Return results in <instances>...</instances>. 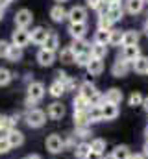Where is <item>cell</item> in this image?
I'll return each instance as SVG.
<instances>
[{
  "instance_id": "1",
  "label": "cell",
  "mask_w": 148,
  "mask_h": 159,
  "mask_svg": "<svg viewBox=\"0 0 148 159\" xmlns=\"http://www.w3.org/2000/svg\"><path fill=\"white\" fill-rule=\"evenodd\" d=\"M24 120H26V124H28V128H43L44 126V122H46V113L43 111V109H28L26 113H24Z\"/></svg>"
},
{
  "instance_id": "2",
  "label": "cell",
  "mask_w": 148,
  "mask_h": 159,
  "mask_svg": "<svg viewBox=\"0 0 148 159\" xmlns=\"http://www.w3.org/2000/svg\"><path fill=\"white\" fill-rule=\"evenodd\" d=\"M44 146H46V150L50 152V154H61L63 150H65V139L61 137V135H58V133H52V135H48L46 137V141H44Z\"/></svg>"
},
{
  "instance_id": "3",
  "label": "cell",
  "mask_w": 148,
  "mask_h": 159,
  "mask_svg": "<svg viewBox=\"0 0 148 159\" xmlns=\"http://www.w3.org/2000/svg\"><path fill=\"white\" fill-rule=\"evenodd\" d=\"M15 26L17 28H22V30H28V26L32 24V20H34V15H32V11L30 9H26V7H22V9H19L17 13H15Z\"/></svg>"
},
{
  "instance_id": "4",
  "label": "cell",
  "mask_w": 148,
  "mask_h": 159,
  "mask_svg": "<svg viewBox=\"0 0 148 159\" xmlns=\"http://www.w3.org/2000/svg\"><path fill=\"white\" fill-rule=\"evenodd\" d=\"M30 43H32V41H30V32H28V30L17 28V30L11 34V44H13V46L24 48V46H28Z\"/></svg>"
},
{
  "instance_id": "5",
  "label": "cell",
  "mask_w": 148,
  "mask_h": 159,
  "mask_svg": "<svg viewBox=\"0 0 148 159\" xmlns=\"http://www.w3.org/2000/svg\"><path fill=\"white\" fill-rule=\"evenodd\" d=\"M67 19H69V22H74V24L87 22V7H83V6H74V7H71Z\"/></svg>"
},
{
  "instance_id": "6",
  "label": "cell",
  "mask_w": 148,
  "mask_h": 159,
  "mask_svg": "<svg viewBox=\"0 0 148 159\" xmlns=\"http://www.w3.org/2000/svg\"><path fill=\"white\" fill-rule=\"evenodd\" d=\"M44 94H46L44 83H41V81H32V83L28 85V94H26V96L34 98L35 102H41V100L44 98Z\"/></svg>"
},
{
  "instance_id": "7",
  "label": "cell",
  "mask_w": 148,
  "mask_h": 159,
  "mask_svg": "<svg viewBox=\"0 0 148 159\" xmlns=\"http://www.w3.org/2000/svg\"><path fill=\"white\" fill-rule=\"evenodd\" d=\"M130 70H132V63L124 61L122 57H118V59L113 63V67H111V74H113L115 78H122V76H126Z\"/></svg>"
},
{
  "instance_id": "8",
  "label": "cell",
  "mask_w": 148,
  "mask_h": 159,
  "mask_svg": "<svg viewBox=\"0 0 148 159\" xmlns=\"http://www.w3.org/2000/svg\"><path fill=\"white\" fill-rule=\"evenodd\" d=\"M48 34H50V30H46L44 26H35L32 32H30V41L37 44V46H43L44 44V41L48 37Z\"/></svg>"
},
{
  "instance_id": "9",
  "label": "cell",
  "mask_w": 148,
  "mask_h": 159,
  "mask_svg": "<svg viewBox=\"0 0 148 159\" xmlns=\"http://www.w3.org/2000/svg\"><path fill=\"white\" fill-rule=\"evenodd\" d=\"M69 35L72 39H85V34H87V22H69V28H67Z\"/></svg>"
},
{
  "instance_id": "10",
  "label": "cell",
  "mask_w": 148,
  "mask_h": 159,
  "mask_svg": "<svg viewBox=\"0 0 148 159\" xmlns=\"http://www.w3.org/2000/svg\"><path fill=\"white\" fill-rule=\"evenodd\" d=\"M65 113H67V109H65V106H63L61 102H52V104L48 106V109H46V115H48L52 120L63 119Z\"/></svg>"
},
{
  "instance_id": "11",
  "label": "cell",
  "mask_w": 148,
  "mask_h": 159,
  "mask_svg": "<svg viewBox=\"0 0 148 159\" xmlns=\"http://www.w3.org/2000/svg\"><path fill=\"white\" fill-rule=\"evenodd\" d=\"M120 57H122L124 61H128V63H133L137 57H141V50H139L137 44H133V46H122Z\"/></svg>"
},
{
  "instance_id": "12",
  "label": "cell",
  "mask_w": 148,
  "mask_h": 159,
  "mask_svg": "<svg viewBox=\"0 0 148 159\" xmlns=\"http://www.w3.org/2000/svg\"><path fill=\"white\" fill-rule=\"evenodd\" d=\"M6 137H7V141H9L11 148H19V146H22V144H24V133H22L19 128H13L11 131H7V133H6Z\"/></svg>"
},
{
  "instance_id": "13",
  "label": "cell",
  "mask_w": 148,
  "mask_h": 159,
  "mask_svg": "<svg viewBox=\"0 0 148 159\" xmlns=\"http://www.w3.org/2000/svg\"><path fill=\"white\" fill-rule=\"evenodd\" d=\"M106 15L111 19V22H113V24H115V22H118V20L124 17V7H122V4H120V2H111L109 9H108V13H106Z\"/></svg>"
},
{
  "instance_id": "14",
  "label": "cell",
  "mask_w": 148,
  "mask_h": 159,
  "mask_svg": "<svg viewBox=\"0 0 148 159\" xmlns=\"http://www.w3.org/2000/svg\"><path fill=\"white\" fill-rule=\"evenodd\" d=\"M54 61H56V52H50V50H44V48H41L37 52V63L41 67H50Z\"/></svg>"
},
{
  "instance_id": "15",
  "label": "cell",
  "mask_w": 148,
  "mask_h": 159,
  "mask_svg": "<svg viewBox=\"0 0 148 159\" xmlns=\"http://www.w3.org/2000/svg\"><path fill=\"white\" fill-rule=\"evenodd\" d=\"M78 94H81L83 98H87L89 102L98 94V91H96V87L91 83V81H83V83H80V87H78Z\"/></svg>"
},
{
  "instance_id": "16",
  "label": "cell",
  "mask_w": 148,
  "mask_h": 159,
  "mask_svg": "<svg viewBox=\"0 0 148 159\" xmlns=\"http://www.w3.org/2000/svg\"><path fill=\"white\" fill-rule=\"evenodd\" d=\"M67 15H69V11L63 7V4H56V6H52V9H50V19H52L54 22H63V20L67 19Z\"/></svg>"
},
{
  "instance_id": "17",
  "label": "cell",
  "mask_w": 148,
  "mask_h": 159,
  "mask_svg": "<svg viewBox=\"0 0 148 159\" xmlns=\"http://www.w3.org/2000/svg\"><path fill=\"white\" fill-rule=\"evenodd\" d=\"M100 107H102V119L104 120H115L117 117H118V106L104 102Z\"/></svg>"
},
{
  "instance_id": "18",
  "label": "cell",
  "mask_w": 148,
  "mask_h": 159,
  "mask_svg": "<svg viewBox=\"0 0 148 159\" xmlns=\"http://www.w3.org/2000/svg\"><path fill=\"white\" fill-rule=\"evenodd\" d=\"M104 98H106V102H108V104H115V106H118V104L122 102L124 94H122V91H120V89H117V87H111L109 91H106Z\"/></svg>"
},
{
  "instance_id": "19",
  "label": "cell",
  "mask_w": 148,
  "mask_h": 159,
  "mask_svg": "<svg viewBox=\"0 0 148 159\" xmlns=\"http://www.w3.org/2000/svg\"><path fill=\"white\" fill-rule=\"evenodd\" d=\"M58 57H59V61H61V63H65V65H72V63H76V54L72 52V48H71V46L61 48V50H59V54H58Z\"/></svg>"
},
{
  "instance_id": "20",
  "label": "cell",
  "mask_w": 148,
  "mask_h": 159,
  "mask_svg": "<svg viewBox=\"0 0 148 159\" xmlns=\"http://www.w3.org/2000/svg\"><path fill=\"white\" fill-rule=\"evenodd\" d=\"M43 48H44V50H50V52H58V48H59V35L50 30V34H48V37L44 41Z\"/></svg>"
},
{
  "instance_id": "21",
  "label": "cell",
  "mask_w": 148,
  "mask_h": 159,
  "mask_svg": "<svg viewBox=\"0 0 148 159\" xmlns=\"http://www.w3.org/2000/svg\"><path fill=\"white\" fill-rule=\"evenodd\" d=\"M71 48H72V52L76 54V56L91 52V44H89V43H87L85 39H72V44H71Z\"/></svg>"
},
{
  "instance_id": "22",
  "label": "cell",
  "mask_w": 148,
  "mask_h": 159,
  "mask_svg": "<svg viewBox=\"0 0 148 159\" xmlns=\"http://www.w3.org/2000/svg\"><path fill=\"white\" fill-rule=\"evenodd\" d=\"M89 154H91V143L81 141V143L76 144V148H74V156H76V159H87Z\"/></svg>"
},
{
  "instance_id": "23",
  "label": "cell",
  "mask_w": 148,
  "mask_h": 159,
  "mask_svg": "<svg viewBox=\"0 0 148 159\" xmlns=\"http://www.w3.org/2000/svg\"><path fill=\"white\" fill-rule=\"evenodd\" d=\"M65 93H67V91H65V85H63L61 81H58V80H54V81L50 83V87H48V94H50L52 98H61Z\"/></svg>"
},
{
  "instance_id": "24",
  "label": "cell",
  "mask_w": 148,
  "mask_h": 159,
  "mask_svg": "<svg viewBox=\"0 0 148 159\" xmlns=\"http://www.w3.org/2000/svg\"><path fill=\"white\" fill-rule=\"evenodd\" d=\"M141 39V34L137 30H126L124 32V41H122V46H133L137 44Z\"/></svg>"
},
{
  "instance_id": "25",
  "label": "cell",
  "mask_w": 148,
  "mask_h": 159,
  "mask_svg": "<svg viewBox=\"0 0 148 159\" xmlns=\"http://www.w3.org/2000/svg\"><path fill=\"white\" fill-rule=\"evenodd\" d=\"M132 70H135L137 74H148V57L141 56L132 63Z\"/></svg>"
},
{
  "instance_id": "26",
  "label": "cell",
  "mask_w": 148,
  "mask_h": 159,
  "mask_svg": "<svg viewBox=\"0 0 148 159\" xmlns=\"http://www.w3.org/2000/svg\"><path fill=\"white\" fill-rule=\"evenodd\" d=\"M102 70H104V61L102 59H91V63L87 65V72H89V76H100L102 74Z\"/></svg>"
},
{
  "instance_id": "27",
  "label": "cell",
  "mask_w": 148,
  "mask_h": 159,
  "mask_svg": "<svg viewBox=\"0 0 148 159\" xmlns=\"http://www.w3.org/2000/svg\"><path fill=\"white\" fill-rule=\"evenodd\" d=\"M145 4H146L145 0H126V11L132 13V15H137V13L143 11Z\"/></svg>"
},
{
  "instance_id": "28",
  "label": "cell",
  "mask_w": 148,
  "mask_h": 159,
  "mask_svg": "<svg viewBox=\"0 0 148 159\" xmlns=\"http://www.w3.org/2000/svg\"><path fill=\"white\" fill-rule=\"evenodd\" d=\"M87 119H89V124H95V122H100L102 119V107L100 106H89L87 109Z\"/></svg>"
},
{
  "instance_id": "29",
  "label": "cell",
  "mask_w": 148,
  "mask_h": 159,
  "mask_svg": "<svg viewBox=\"0 0 148 159\" xmlns=\"http://www.w3.org/2000/svg\"><path fill=\"white\" fill-rule=\"evenodd\" d=\"M106 56H108V46H106V44H96V43L91 44V57H95V59H104Z\"/></svg>"
},
{
  "instance_id": "30",
  "label": "cell",
  "mask_w": 148,
  "mask_h": 159,
  "mask_svg": "<svg viewBox=\"0 0 148 159\" xmlns=\"http://www.w3.org/2000/svg\"><path fill=\"white\" fill-rule=\"evenodd\" d=\"M89 100L87 98H83L81 94H76L74 96V100H72V107H74V111H87L89 109Z\"/></svg>"
},
{
  "instance_id": "31",
  "label": "cell",
  "mask_w": 148,
  "mask_h": 159,
  "mask_svg": "<svg viewBox=\"0 0 148 159\" xmlns=\"http://www.w3.org/2000/svg\"><path fill=\"white\" fill-rule=\"evenodd\" d=\"M15 126L11 122V115H2L0 113V135H6L7 131H11Z\"/></svg>"
},
{
  "instance_id": "32",
  "label": "cell",
  "mask_w": 148,
  "mask_h": 159,
  "mask_svg": "<svg viewBox=\"0 0 148 159\" xmlns=\"http://www.w3.org/2000/svg\"><path fill=\"white\" fill-rule=\"evenodd\" d=\"M111 154H113L117 159H130L132 157V152H130V148H128L126 144H118V146H115Z\"/></svg>"
},
{
  "instance_id": "33",
  "label": "cell",
  "mask_w": 148,
  "mask_h": 159,
  "mask_svg": "<svg viewBox=\"0 0 148 159\" xmlns=\"http://www.w3.org/2000/svg\"><path fill=\"white\" fill-rule=\"evenodd\" d=\"M72 119H74V126H76V128L91 126V124H89V119H87V111H74Z\"/></svg>"
},
{
  "instance_id": "34",
  "label": "cell",
  "mask_w": 148,
  "mask_h": 159,
  "mask_svg": "<svg viewBox=\"0 0 148 159\" xmlns=\"http://www.w3.org/2000/svg\"><path fill=\"white\" fill-rule=\"evenodd\" d=\"M6 59L11 61V63H19V61L22 59V48L11 44V48H9V52H7V57H6Z\"/></svg>"
},
{
  "instance_id": "35",
  "label": "cell",
  "mask_w": 148,
  "mask_h": 159,
  "mask_svg": "<svg viewBox=\"0 0 148 159\" xmlns=\"http://www.w3.org/2000/svg\"><path fill=\"white\" fill-rule=\"evenodd\" d=\"M109 35H111V30H98L95 34V43L96 44H109Z\"/></svg>"
},
{
  "instance_id": "36",
  "label": "cell",
  "mask_w": 148,
  "mask_h": 159,
  "mask_svg": "<svg viewBox=\"0 0 148 159\" xmlns=\"http://www.w3.org/2000/svg\"><path fill=\"white\" fill-rule=\"evenodd\" d=\"M122 41H124V32H120V30H111V35H109L111 46H122Z\"/></svg>"
},
{
  "instance_id": "37",
  "label": "cell",
  "mask_w": 148,
  "mask_h": 159,
  "mask_svg": "<svg viewBox=\"0 0 148 159\" xmlns=\"http://www.w3.org/2000/svg\"><path fill=\"white\" fill-rule=\"evenodd\" d=\"M13 80V72L6 67H0V87H6Z\"/></svg>"
},
{
  "instance_id": "38",
  "label": "cell",
  "mask_w": 148,
  "mask_h": 159,
  "mask_svg": "<svg viewBox=\"0 0 148 159\" xmlns=\"http://www.w3.org/2000/svg\"><path fill=\"white\" fill-rule=\"evenodd\" d=\"M128 104H130L132 107L143 106V104H145V96H143L141 93H132V94H130V98H128Z\"/></svg>"
},
{
  "instance_id": "39",
  "label": "cell",
  "mask_w": 148,
  "mask_h": 159,
  "mask_svg": "<svg viewBox=\"0 0 148 159\" xmlns=\"http://www.w3.org/2000/svg\"><path fill=\"white\" fill-rule=\"evenodd\" d=\"M91 150H93V152H98V154H104V150H106V141L100 139V137L93 139V141H91Z\"/></svg>"
},
{
  "instance_id": "40",
  "label": "cell",
  "mask_w": 148,
  "mask_h": 159,
  "mask_svg": "<svg viewBox=\"0 0 148 159\" xmlns=\"http://www.w3.org/2000/svg\"><path fill=\"white\" fill-rule=\"evenodd\" d=\"M96 26H98V30H113V28H111L113 22H111V19L108 15H100L98 20H96Z\"/></svg>"
},
{
  "instance_id": "41",
  "label": "cell",
  "mask_w": 148,
  "mask_h": 159,
  "mask_svg": "<svg viewBox=\"0 0 148 159\" xmlns=\"http://www.w3.org/2000/svg\"><path fill=\"white\" fill-rule=\"evenodd\" d=\"M91 52H87V54H80V56H76V65L78 67H83V69H87V65L91 63Z\"/></svg>"
},
{
  "instance_id": "42",
  "label": "cell",
  "mask_w": 148,
  "mask_h": 159,
  "mask_svg": "<svg viewBox=\"0 0 148 159\" xmlns=\"http://www.w3.org/2000/svg\"><path fill=\"white\" fill-rule=\"evenodd\" d=\"M9 150H11V144L7 141V137L6 135H0V156H6Z\"/></svg>"
},
{
  "instance_id": "43",
  "label": "cell",
  "mask_w": 148,
  "mask_h": 159,
  "mask_svg": "<svg viewBox=\"0 0 148 159\" xmlns=\"http://www.w3.org/2000/svg\"><path fill=\"white\" fill-rule=\"evenodd\" d=\"M74 135H76L78 139H85V137H89V135H91V128H89V126H81V128H76Z\"/></svg>"
},
{
  "instance_id": "44",
  "label": "cell",
  "mask_w": 148,
  "mask_h": 159,
  "mask_svg": "<svg viewBox=\"0 0 148 159\" xmlns=\"http://www.w3.org/2000/svg\"><path fill=\"white\" fill-rule=\"evenodd\" d=\"M9 48H11V43H7V41L0 39V59H2V57H7V52H9Z\"/></svg>"
},
{
  "instance_id": "45",
  "label": "cell",
  "mask_w": 148,
  "mask_h": 159,
  "mask_svg": "<svg viewBox=\"0 0 148 159\" xmlns=\"http://www.w3.org/2000/svg\"><path fill=\"white\" fill-rule=\"evenodd\" d=\"M63 85H65V91H74V89H76V85H78V81H76L74 78H71V76H69V80H67Z\"/></svg>"
},
{
  "instance_id": "46",
  "label": "cell",
  "mask_w": 148,
  "mask_h": 159,
  "mask_svg": "<svg viewBox=\"0 0 148 159\" xmlns=\"http://www.w3.org/2000/svg\"><path fill=\"white\" fill-rule=\"evenodd\" d=\"M56 80H58V81H61V83H65V81L69 80V74H67L65 70H61V69H59V70H56Z\"/></svg>"
},
{
  "instance_id": "47",
  "label": "cell",
  "mask_w": 148,
  "mask_h": 159,
  "mask_svg": "<svg viewBox=\"0 0 148 159\" xmlns=\"http://www.w3.org/2000/svg\"><path fill=\"white\" fill-rule=\"evenodd\" d=\"M39 102H35L34 98H30V96H26V100H24V107H26V111L28 109H35V106Z\"/></svg>"
},
{
  "instance_id": "48",
  "label": "cell",
  "mask_w": 148,
  "mask_h": 159,
  "mask_svg": "<svg viewBox=\"0 0 148 159\" xmlns=\"http://www.w3.org/2000/svg\"><path fill=\"white\" fill-rule=\"evenodd\" d=\"M102 2H104V0H87V6H89L91 9H95V11H96V9H98V6H100Z\"/></svg>"
},
{
  "instance_id": "49",
  "label": "cell",
  "mask_w": 148,
  "mask_h": 159,
  "mask_svg": "<svg viewBox=\"0 0 148 159\" xmlns=\"http://www.w3.org/2000/svg\"><path fill=\"white\" fill-rule=\"evenodd\" d=\"M21 119H22V115H21V113H13V115H11V122H13V126H15V128H17V124L21 122Z\"/></svg>"
},
{
  "instance_id": "50",
  "label": "cell",
  "mask_w": 148,
  "mask_h": 159,
  "mask_svg": "<svg viewBox=\"0 0 148 159\" xmlns=\"http://www.w3.org/2000/svg\"><path fill=\"white\" fill-rule=\"evenodd\" d=\"M87 159H104V154H98V152H93L91 150V154L87 156Z\"/></svg>"
},
{
  "instance_id": "51",
  "label": "cell",
  "mask_w": 148,
  "mask_h": 159,
  "mask_svg": "<svg viewBox=\"0 0 148 159\" xmlns=\"http://www.w3.org/2000/svg\"><path fill=\"white\" fill-rule=\"evenodd\" d=\"M11 2H13V0H0V7H2V9H6Z\"/></svg>"
},
{
  "instance_id": "52",
  "label": "cell",
  "mask_w": 148,
  "mask_h": 159,
  "mask_svg": "<svg viewBox=\"0 0 148 159\" xmlns=\"http://www.w3.org/2000/svg\"><path fill=\"white\" fill-rule=\"evenodd\" d=\"M24 81H26V85H30V83L34 81V74H26V76H24Z\"/></svg>"
},
{
  "instance_id": "53",
  "label": "cell",
  "mask_w": 148,
  "mask_h": 159,
  "mask_svg": "<svg viewBox=\"0 0 148 159\" xmlns=\"http://www.w3.org/2000/svg\"><path fill=\"white\" fill-rule=\"evenodd\" d=\"M130 159H146V156H145V154H132Z\"/></svg>"
},
{
  "instance_id": "54",
  "label": "cell",
  "mask_w": 148,
  "mask_h": 159,
  "mask_svg": "<svg viewBox=\"0 0 148 159\" xmlns=\"http://www.w3.org/2000/svg\"><path fill=\"white\" fill-rule=\"evenodd\" d=\"M26 159H43L39 154H30V156H26Z\"/></svg>"
},
{
  "instance_id": "55",
  "label": "cell",
  "mask_w": 148,
  "mask_h": 159,
  "mask_svg": "<svg viewBox=\"0 0 148 159\" xmlns=\"http://www.w3.org/2000/svg\"><path fill=\"white\" fill-rule=\"evenodd\" d=\"M143 150H145L143 154H145V156H146V157H148V141H146V143H145V146H143Z\"/></svg>"
},
{
  "instance_id": "56",
  "label": "cell",
  "mask_w": 148,
  "mask_h": 159,
  "mask_svg": "<svg viewBox=\"0 0 148 159\" xmlns=\"http://www.w3.org/2000/svg\"><path fill=\"white\" fill-rule=\"evenodd\" d=\"M143 107H145V109H146V111H148V96H146V98H145V104H143Z\"/></svg>"
},
{
  "instance_id": "57",
  "label": "cell",
  "mask_w": 148,
  "mask_h": 159,
  "mask_svg": "<svg viewBox=\"0 0 148 159\" xmlns=\"http://www.w3.org/2000/svg\"><path fill=\"white\" fill-rule=\"evenodd\" d=\"M145 32H146V35H148V19H146V22H145Z\"/></svg>"
},
{
  "instance_id": "58",
  "label": "cell",
  "mask_w": 148,
  "mask_h": 159,
  "mask_svg": "<svg viewBox=\"0 0 148 159\" xmlns=\"http://www.w3.org/2000/svg\"><path fill=\"white\" fill-rule=\"evenodd\" d=\"M104 159H117V157H115L113 154H109V156H106V157H104Z\"/></svg>"
},
{
  "instance_id": "59",
  "label": "cell",
  "mask_w": 148,
  "mask_h": 159,
  "mask_svg": "<svg viewBox=\"0 0 148 159\" xmlns=\"http://www.w3.org/2000/svg\"><path fill=\"white\" fill-rule=\"evenodd\" d=\"M2 19H4V9L0 7V20H2Z\"/></svg>"
},
{
  "instance_id": "60",
  "label": "cell",
  "mask_w": 148,
  "mask_h": 159,
  "mask_svg": "<svg viewBox=\"0 0 148 159\" xmlns=\"http://www.w3.org/2000/svg\"><path fill=\"white\" fill-rule=\"evenodd\" d=\"M145 137H146V141H148V126L145 128Z\"/></svg>"
},
{
  "instance_id": "61",
  "label": "cell",
  "mask_w": 148,
  "mask_h": 159,
  "mask_svg": "<svg viewBox=\"0 0 148 159\" xmlns=\"http://www.w3.org/2000/svg\"><path fill=\"white\" fill-rule=\"evenodd\" d=\"M56 2H58V4H63V2H67V0H56Z\"/></svg>"
},
{
  "instance_id": "62",
  "label": "cell",
  "mask_w": 148,
  "mask_h": 159,
  "mask_svg": "<svg viewBox=\"0 0 148 159\" xmlns=\"http://www.w3.org/2000/svg\"><path fill=\"white\" fill-rule=\"evenodd\" d=\"M104 2H120V0H104Z\"/></svg>"
},
{
  "instance_id": "63",
  "label": "cell",
  "mask_w": 148,
  "mask_h": 159,
  "mask_svg": "<svg viewBox=\"0 0 148 159\" xmlns=\"http://www.w3.org/2000/svg\"><path fill=\"white\" fill-rule=\"evenodd\" d=\"M145 2H146V4H148V0H145Z\"/></svg>"
},
{
  "instance_id": "64",
  "label": "cell",
  "mask_w": 148,
  "mask_h": 159,
  "mask_svg": "<svg viewBox=\"0 0 148 159\" xmlns=\"http://www.w3.org/2000/svg\"><path fill=\"white\" fill-rule=\"evenodd\" d=\"M22 159H26V157H22Z\"/></svg>"
}]
</instances>
